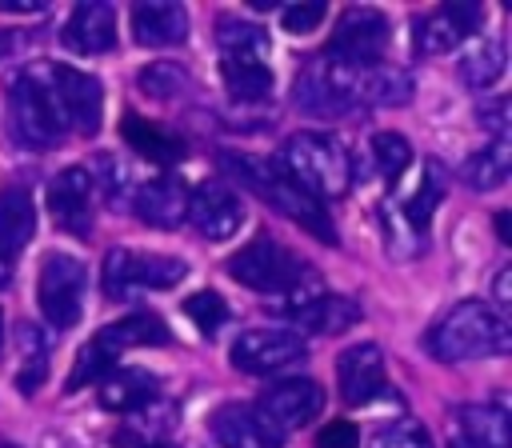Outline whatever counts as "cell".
I'll return each instance as SVG.
<instances>
[{"instance_id": "6da1fadb", "label": "cell", "mask_w": 512, "mask_h": 448, "mask_svg": "<svg viewBox=\"0 0 512 448\" xmlns=\"http://www.w3.org/2000/svg\"><path fill=\"white\" fill-rule=\"evenodd\" d=\"M220 164L240 180L248 184L268 208H276L280 216L296 220L308 236L324 240V244H336V228H332V216L324 212V204L316 196H308L296 180H288L272 160H256V156H244V152H224Z\"/></svg>"}, {"instance_id": "7a4b0ae2", "label": "cell", "mask_w": 512, "mask_h": 448, "mask_svg": "<svg viewBox=\"0 0 512 448\" xmlns=\"http://www.w3.org/2000/svg\"><path fill=\"white\" fill-rule=\"evenodd\" d=\"M428 348L436 360H480V356H504L512 348V328L508 320L480 300H460L452 304L436 328L428 332Z\"/></svg>"}, {"instance_id": "3957f363", "label": "cell", "mask_w": 512, "mask_h": 448, "mask_svg": "<svg viewBox=\"0 0 512 448\" xmlns=\"http://www.w3.org/2000/svg\"><path fill=\"white\" fill-rule=\"evenodd\" d=\"M288 180H296L308 196H316L320 204L324 200H336L352 188V160L344 152L340 140H332L328 132H292L276 160H272Z\"/></svg>"}, {"instance_id": "277c9868", "label": "cell", "mask_w": 512, "mask_h": 448, "mask_svg": "<svg viewBox=\"0 0 512 448\" xmlns=\"http://www.w3.org/2000/svg\"><path fill=\"white\" fill-rule=\"evenodd\" d=\"M188 276V264L180 256H164V252H128V248H112L104 256L100 268V284L108 300H132L140 292H164L172 284H180Z\"/></svg>"}, {"instance_id": "5b68a950", "label": "cell", "mask_w": 512, "mask_h": 448, "mask_svg": "<svg viewBox=\"0 0 512 448\" xmlns=\"http://www.w3.org/2000/svg\"><path fill=\"white\" fill-rule=\"evenodd\" d=\"M8 116H12V132L24 148H56L64 140V116L40 76V68L24 72L20 80H12V96H8Z\"/></svg>"}, {"instance_id": "8992f818", "label": "cell", "mask_w": 512, "mask_h": 448, "mask_svg": "<svg viewBox=\"0 0 512 448\" xmlns=\"http://www.w3.org/2000/svg\"><path fill=\"white\" fill-rule=\"evenodd\" d=\"M360 104V68L332 60L328 52L308 60L296 80V108L308 116H344Z\"/></svg>"}, {"instance_id": "52a82bcc", "label": "cell", "mask_w": 512, "mask_h": 448, "mask_svg": "<svg viewBox=\"0 0 512 448\" xmlns=\"http://www.w3.org/2000/svg\"><path fill=\"white\" fill-rule=\"evenodd\" d=\"M84 288H88V268L76 256L48 252L40 264V284H36L40 316L56 332H68L84 312Z\"/></svg>"}, {"instance_id": "ba28073f", "label": "cell", "mask_w": 512, "mask_h": 448, "mask_svg": "<svg viewBox=\"0 0 512 448\" xmlns=\"http://www.w3.org/2000/svg\"><path fill=\"white\" fill-rule=\"evenodd\" d=\"M228 276L252 292H292L308 272L272 236H256L240 252L228 256Z\"/></svg>"}, {"instance_id": "9c48e42d", "label": "cell", "mask_w": 512, "mask_h": 448, "mask_svg": "<svg viewBox=\"0 0 512 448\" xmlns=\"http://www.w3.org/2000/svg\"><path fill=\"white\" fill-rule=\"evenodd\" d=\"M40 76L64 116L68 128L76 132H96L100 116H104V84L92 72L80 68H64V64H40Z\"/></svg>"}, {"instance_id": "30bf717a", "label": "cell", "mask_w": 512, "mask_h": 448, "mask_svg": "<svg viewBox=\"0 0 512 448\" xmlns=\"http://www.w3.org/2000/svg\"><path fill=\"white\" fill-rule=\"evenodd\" d=\"M388 40H392V32H388V16L384 12H376V8H348L336 20L328 56L340 60V64H352V68H368V64L384 60Z\"/></svg>"}, {"instance_id": "8fae6325", "label": "cell", "mask_w": 512, "mask_h": 448, "mask_svg": "<svg viewBox=\"0 0 512 448\" xmlns=\"http://www.w3.org/2000/svg\"><path fill=\"white\" fill-rule=\"evenodd\" d=\"M484 24V4L476 0H452L436 12H428L424 20H416L412 28V48L420 56H440V52H452L464 36H472L476 28Z\"/></svg>"}, {"instance_id": "7c38bea8", "label": "cell", "mask_w": 512, "mask_h": 448, "mask_svg": "<svg viewBox=\"0 0 512 448\" xmlns=\"http://www.w3.org/2000/svg\"><path fill=\"white\" fill-rule=\"evenodd\" d=\"M296 360H304V340L288 328H248L232 344V364L240 372H252V376L280 372Z\"/></svg>"}, {"instance_id": "4fadbf2b", "label": "cell", "mask_w": 512, "mask_h": 448, "mask_svg": "<svg viewBox=\"0 0 512 448\" xmlns=\"http://www.w3.org/2000/svg\"><path fill=\"white\" fill-rule=\"evenodd\" d=\"M324 408V388L308 376H288L272 388H264L256 412L276 428V432H288V428H304L312 416H320Z\"/></svg>"}, {"instance_id": "5bb4252c", "label": "cell", "mask_w": 512, "mask_h": 448, "mask_svg": "<svg viewBox=\"0 0 512 448\" xmlns=\"http://www.w3.org/2000/svg\"><path fill=\"white\" fill-rule=\"evenodd\" d=\"M184 220L204 240H228V236H236V228L244 220V208L224 184L204 180V184H196V192H188V216Z\"/></svg>"}, {"instance_id": "9a60e30c", "label": "cell", "mask_w": 512, "mask_h": 448, "mask_svg": "<svg viewBox=\"0 0 512 448\" xmlns=\"http://www.w3.org/2000/svg\"><path fill=\"white\" fill-rule=\"evenodd\" d=\"M64 48L76 56H104L116 48V8L104 0H80L60 32Z\"/></svg>"}, {"instance_id": "2e32d148", "label": "cell", "mask_w": 512, "mask_h": 448, "mask_svg": "<svg viewBox=\"0 0 512 448\" xmlns=\"http://www.w3.org/2000/svg\"><path fill=\"white\" fill-rule=\"evenodd\" d=\"M208 432L220 448H280L284 432H276L256 408L248 404H224L208 416Z\"/></svg>"}, {"instance_id": "e0dca14e", "label": "cell", "mask_w": 512, "mask_h": 448, "mask_svg": "<svg viewBox=\"0 0 512 448\" xmlns=\"http://www.w3.org/2000/svg\"><path fill=\"white\" fill-rule=\"evenodd\" d=\"M92 180H88V168L72 164L64 172L52 176L48 184V208L56 216V224L72 236H88V220H92Z\"/></svg>"}, {"instance_id": "ac0fdd59", "label": "cell", "mask_w": 512, "mask_h": 448, "mask_svg": "<svg viewBox=\"0 0 512 448\" xmlns=\"http://www.w3.org/2000/svg\"><path fill=\"white\" fill-rule=\"evenodd\" d=\"M132 208L136 216L148 224V228H180L184 216H188V184L176 176V172H164V176H152L148 184H140V192L132 196Z\"/></svg>"}, {"instance_id": "d6986e66", "label": "cell", "mask_w": 512, "mask_h": 448, "mask_svg": "<svg viewBox=\"0 0 512 448\" xmlns=\"http://www.w3.org/2000/svg\"><path fill=\"white\" fill-rule=\"evenodd\" d=\"M336 380H340V396L348 404H368L372 396L384 392V352L368 340L352 344L336 360Z\"/></svg>"}, {"instance_id": "ffe728a7", "label": "cell", "mask_w": 512, "mask_h": 448, "mask_svg": "<svg viewBox=\"0 0 512 448\" xmlns=\"http://www.w3.org/2000/svg\"><path fill=\"white\" fill-rule=\"evenodd\" d=\"M132 32L144 48H176L188 40V12L172 0H144L132 8Z\"/></svg>"}, {"instance_id": "44dd1931", "label": "cell", "mask_w": 512, "mask_h": 448, "mask_svg": "<svg viewBox=\"0 0 512 448\" xmlns=\"http://www.w3.org/2000/svg\"><path fill=\"white\" fill-rule=\"evenodd\" d=\"M288 320H296L304 332L312 336H340L344 328H352L360 320V304L352 296H336V292H316L312 300L288 308Z\"/></svg>"}, {"instance_id": "7402d4cb", "label": "cell", "mask_w": 512, "mask_h": 448, "mask_svg": "<svg viewBox=\"0 0 512 448\" xmlns=\"http://www.w3.org/2000/svg\"><path fill=\"white\" fill-rule=\"evenodd\" d=\"M96 400L108 412H140L156 400V376L148 368H116L96 380Z\"/></svg>"}, {"instance_id": "603a6c76", "label": "cell", "mask_w": 512, "mask_h": 448, "mask_svg": "<svg viewBox=\"0 0 512 448\" xmlns=\"http://www.w3.org/2000/svg\"><path fill=\"white\" fill-rule=\"evenodd\" d=\"M36 236V204L32 192L20 184L0 188V256L12 260L16 252H24Z\"/></svg>"}, {"instance_id": "cb8c5ba5", "label": "cell", "mask_w": 512, "mask_h": 448, "mask_svg": "<svg viewBox=\"0 0 512 448\" xmlns=\"http://www.w3.org/2000/svg\"><path fill=\"white\" fill-rule=\"evenodd\" d=\"M120 136H124V144H128L140 160H152V164H176V160L184 156V140H180L176 132L160 128L156 120H144V116H136V112H128V116L120 120Z\"/></svg>"}, {"instance_id": "d4e9b609", "label": "cell", "mask_w": 512, "mask_h": 448, "mask_svg": "<svg viewBox=\"0 0 512 448\" xmlns=\"http://www.w3.org/2000/svg\"><path fill=\"white\" fill-rule=\"evenodd\" d=\"M100 348H108L112 356H120L124 348H156V344H168L172 332L160 316L152 312H136V316H124V320H112L104 324L96 336H92Z\"/></svg>"}, {"instance_id": "484cf974", "label": "cell", "mask_w": 512, "mask_h": 448, "mask_svg": "<svg viewBox=\"0 0 512 448\" xmlns=\"http://www.w3.org/2000/svg\"><path fill=\"white\" fill-rule=\"evenodd\" d=\"M460 440H468L472 448H512V428H508V412L492 408V404H464L460 408Z\"/></svg>"}, {"instance_id": "4316f807", "label": "cell", "mask_w": 512, "mask_h": 448, "mask_svg": "<svg viewBox=\"0 0 512 448\" xmlns=\"http://www.w3.org/2000/svg\"><path fill=\"white\" fill-rule=\"evenodd\" d=\"M216 44L224 60H268V36L260 24L240 20V16H220L216 20Z\"/></svg>"}, {"instance_id": "83f0119b", "label": "cell", "mask_w": 512, "mask_h": 448, "mask_svg": "<svg viewBox=\"0 0 512 448\" xmlns=\"http://www.w3.org/2000/svg\"><path fill=\"white\" fill-rule=\"evenodd\" d=\"M16 348H20V372H16V388L24 396H32L40 388V380L48 376V336L40 324L20 320L16 324Z\"/></svg>"}, {"instance_id": "f1b7e54d", "label": "cell", "mask_w": 512, "mask_h": 448, "mask_svg": "<svg viewBox=\"0 0 512 448\" xmlns=\"http://www.w3.org/2000/svg\"><path fill=\"white\" fill-rule=\"evenodd\" d=\"M408 96H412V76H408L404 68L384 64V60L360 68V100L400 108V104H408Z\"/></svg>"}, {"instance_id": "f546056e", "label": "cell", "mask_w": 512, "mask_h": 448, "mask_svg": "<svg viewBox=\"0 0 512 448\" xmlns=\"http://www.w3.org/2000/svg\"><path fill=\"white\" fill-rule=\"evenodd\" d=\"M220 80L228 88L232 100H244V104H256L272 92V68L268 60H224L220 56Z\"/></svg>"}, {"instance_id": "4dcf8cb0", "label": "cell", "mask_w": 512, "mask_h": 448, "mask_svg": "<svg viewBox=\"0 0 512 448\" xmlns=\"http://www.w3.org/2000/svg\"><path fill=\"white\" fill-rule=\"evenodd\" d=\"M508 168H512V144L508 140H492L488 148L472 152L460 168L464 184L476 188V192H488V188H500L508 180Z\"/></svg>"}, {"instance_id": "1f68e13d", "label": "cell", "mask_w": 512, "mask_h": 448, "mask_svg": "<svg viewBox=\"0 0 512 448\" xmlns=\"http://www.w3.org/2000/svg\"><path fill=\"white\" fill-rule=\"evenodd\" d=\"M504 64H508V56H504V40L500 36H484V40H476L472 48H468V56L460 60V76H464V84L468 88H492L500 76H504Z\"/></svg>"}, {"instance_id": "d6a6232c", "label": "cell", "mask_w": 512, "mask_h": 448, "mask_svg": "<svg viewBox=\"0 0 512 448\" xmlns=\"http://www.w3.org/2000/svg\"><path fill=\"white\" fill-rule=\"evenodd\" d=\"M88 180H92V192H100L112 208H124L128 204V188H132V176L128 168L112 156V152H100L92 156V168H88Z\"/></svg>"}, {"instance_id": "836d02e7", "label": "cell", "mask_w": 512, "mask_h": 448, "mask_svg": "<svg viewBox=\"0 0 512 448\" xmlns=\"http://www.w3.org/2000/svg\"><path fill=\"white\" fill-rule=\"evenodd\" d=\"M180 308H184V316H188L204 336H216V332L228 324V300H224L220 292H212V288L192 292Z\"/></svg>"}, {"instance_id": "e575fe53", "label": "cell", "mask_w": 512, "mask_h": 448, "mask_svg": "<svg viewBox=\"0 0 512 448\" xmlns=\"http://www.w3.org/2000/svg\"><path fill=\"white\" fill-rule=\"evenodd\" d=\"M440 200H444V180H440V168L428 160V164H424V176H420V184H416V196L404 204V216H408L412 232L428 224V216L436 212Z\"/></svg>"}, {"instance_id": "d590c367", "label": "cell", "mask_w": 512, "mask_h": 448, "mask_svg": "<svg viewBox=\"0 0 512 448\" xmlns=\"http://www.w3.org/2000/svg\"><path fill=\"white\" fill-rule=\"evenodd\" d=\"M372 156H376V168H380V176H384L388 184H396V180L408 172V164H412V148H408V140L396 136V132H376V136H372Z\"/></svg>"}, {"instance_id": "8d00e7d4", "label": "cell", "mask_w": 512, "mask_h": 448, "mask_svg": "<svg viewBox=\"0 0 512 448\" xmlns=\"http://www.w3.org/2000/svg\"><path fill=\"white\" fill-rule=\"evenodd\" d=\"M112 352L108 348H100L96 340H88L84 348H80V360H76V368H72V376H68V392H76V388H84L88 380H100L108 368H112Z\"/></svg>"}, {"instance_id": "74e56055", "label": "cell", "mask_w": 512, "mask_h": 448, "mask_svg": "<svg viewBox=\"0 0 512 448\" xmlns=\"http://www.w3.org/2000/svg\"><path fill=\"white\" fill-rule=\"evenodd\" d=\"M184 84H188V76L176 68V64H148L144 72H140V88L148 92V96H180L184 92Z\"/></svg>"}, {"instance_id": "f35d334b", "label": "cell", "mask_w": 512, "mask_h": 448, "mask_svg": "<svg viewBox=\"0 0 512 448\" xmlns=\"http://www.w3.org/2000/svg\"><path fill=\"white\" fill-rule=\"evenodd\" d=\"M372 448H432V436L420 420H396L376 436Z\"/></svg>"}, {"instance_id": "ab89813d", "label": "cell", "mask_w": 512, "mask_h": 448, "mask_svg": "<svg viewBox=\"0 0 512 448\" xmlns=\"http://www.w3.org/2000/svg\"><path fill=\"white\" fill-rule=\"evenodd\" d=\"M324 12H328V4H324V0L288 4V8H280V24H284V32H292V36H308V32L324 20Z\"/></svg>"}, {"instance_id": "60d3db41", "label": "cell", "mask_w": 512, "mask_h": 448, "mask_svg": "<svg viewBox=\"0 0 512 448\" xmlns=\"http://www.w3.org/2000/svg\"><path fill=\"white\" fill-rule=\"evenodd\" d=\"M356 444H360V432L352 420H328L316 432V448H356Z\"/></svg>"}, {"instance_id": "b9f144b4", "label": "cell", "mask_w": 512, "mask_h": 448, "mask_svg": "<svg viewBox=\"0 0 512 448\" xmlns=\"http://www.w3.org/2000/svg\"><path fill=\"white\" fill-rule=\"evenodd\" d=\"M476 124L492 136V140H508V100H492L484 108H476Z\"/></svg>"}, {"instance_id": "7bdbcfd3", "label": "cell", "mask_w": 512, "mask_h": 448, "mask_svg": "<svg viewBox=\"0 0 512 448\" xmlns=\"http://www.w3.org/2000/svg\"><path fill=\"white\" fill-rule=\"evenodd\" d=\"M492 296H496V312L504 316V312H508V304H512V268H500V272H496Z\"/></svg>"}, {"instance_id": "ee69618b", "label": "cell", "mask_w": 512, "mask_h": 448, "mask_svg": "<svg viewBox=\"0 0 512 448\" xmlns=\"http://www.w3.org/2000/svg\"><path fill=\"white\" fill-rule=\"evenodd\" d=\"M0 12H16V16H36V12H44V0H0Z\"/></svg>"}, {"instance_id": "f6af8a7d", "label": "cell", "mask_w": 512, "mask_h": 448, "mask_svg": "<svg viewBox=\"0 0 512 448\" xmlns=\"http://www.w3.org/2000/svg\"><path fill=\"white\" fill-rule=\"evenodd\" d=\"M496 232H500V240H504V244L512 240V232H508V212H496Z\"/></svg>"}, {"instance_id": "bcb514c9", "label": "cell", "mask_w": 512, "mask_h": 448, "mask_svg": "<svg viewBox=\"0 0 512 448\" xmlns=\"http://www.w3.org/2000/svg\"><path fill=\"white\" fill-rule=\"evenodd\" d=\"M8 284H12V260H4V256H0V292H4Z\"/></svg>"}, {"instance_id": "7dc6e473", "label": "cell", "mask_w": 512, "mask_h": 448, "mask_svg": "<svg viewBox=\"0 0 512 448\" xmlns=\"http://www.w3.org/2000/svg\"><path fill=\"white\" fill-rule=\"evenodd\" d=\"M448 448H472V444H468V440H460V436H456V440H452V444H448Z\"/></svg>"}, {"instance_id": "c3c4849f", "label": "cell", "mask_w": 512, "mask_h": 448, "mask_svg": "<svg viewBox=\"0 0 512 448\" xmlns=\"http://www.w3.org/2000/svg\"><path fill=\"white\" fill-rule=\"evenodd\" d=\"M148 448H176V444H164V440H156V444H148Z\"/></svg>"}, {"instance_id": "681fc988", "label": "cell", "mask_w": 512, "mask_h": 448, "mask_svg": "<svg viewBox=\"0 0 512 448\" xmlns=\"http://www.w3.org/2000/svg\"><path fill=\"white\" fill-rule=\"evenodd\" d=\"M0 344H4V316H0Z\"/></svg>"}, {"instance_id": "f907efd6", "label": "cell", "mask_w": 512, "mask_h": 448, "mask_svg": "<svg viewBox=\"0 0 512 448\" xmlns=\"http://www.w3.org/2000/svg\"><path fill=\"white\" fill-rule=\"evenodd\" d=\"M0 448H12V444H4V440H0Z\"/></svg>"}]
</instances>
